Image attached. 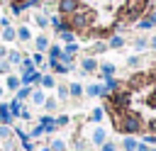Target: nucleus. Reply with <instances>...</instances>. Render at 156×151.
<instances>
[{
	"label": "nucleus",
	"mask_w": 156,
	"mask_h": 151,
	"mask_svg": "<svg viewBox=\"0 0 156 151\" xmlns=\"http://www.w3.org/2000/svg\"><path fill=\"white\" fill-rule=\"evenodd\" d=\"M112 117H115V129H119L122 134H136V132H141V129H144L141 117H139L136 112L124 110V112H115Z\"/></svg>",
	"instance_id": "1"
},
{
	"label": "nucleus",
	"mask_w": 156,
	"mask_h": 151,
	"mask_svg": "<svg viewBox=\"0 0 156 151\" xmlns=\"http://www.w3.org/2000/svg\"><path fill=\"white\" fill-rule=\"evenodd\" d=\"M95 12L88 7H78L71 17H68V29L71 32H88V27H93Z\"/></svg>",
	"instance_id": "2"
},
{
	"label": "nucleus",
	"mask_w": 156,
	"mask_h": 151,
	"mask_svg": "<svg viewBox=\"0 0 156 151\" xmlns=\"http://www.w3.org/2000/svg\"><path fill=\"white\" fill-rule=\"evenodd\" d=\"M146 5H149V0H129V2L119 10V19H124V22L136 19V17L146 10Z\"/></svg>",
	"instance_id": "3"
},
{
	"label": "nucleus",
	"mask_w": 156,
	"mask_h": 151,
	"mask_svg": "<svg viewBox=\"0 0 156 151\" xmlns=\"http://www.w3.org/2000/svg\"><path fill=\"white\" fill-rule=\"evenodd\" d=\"M78 7H80V0H58V15L63 17H71Z\"/></svg>",
	"instance_id": "4"
},
{
	"label": "nucleus",
	"mask_w": 156,
	"mask_h": 151,
	"mask_svg": "<svg viewBox=\"0 0 156 151\" xmlns=\"http://www.w3.org/2000/svg\"><path fill=\"white\" fill-rule=\"evenodd\" d=\"M39 124H41V129H44V136H49V134H54V132H56V119H54L51 114L39 117Z\"/></svg>",
	"instance_id": "5"
},
{
	"label": "nucleus",
	"mask_w": 156,
	"mask_h": 151,
	"mask_svg": "<svg viewBox=\"0 0 156 151\" xmlns=\"http://www.w3.org/2000/svg\"><path fill=\"white\" fill-rule=\"evenodd\" d=\"M90 141H93L95 146H102V144L107 141V132H105L102 127H95V129L90 132Z\"/></svg>",
	"instance_id": "6"
},
{
	"label": "nucleus",
	"mask_w": 156,
	"mask_h": 151,
	"mask_svg": "<svg viewBox=\"0 0 156 151\" xmlns=\"http://www.w3.org/2000/svg\"><path fill=\"white\" fill-rule=\"evenodd\" d=\"M2 88H5V90H10V93H17V90L22 88V83H20V76H12V73H10V76L5 78V85H2Z\"/></svg>",
	"instance_id": "7"
},
{
	"label": "nucleus",
	"mask_w": 156,
	"mask_h": 151,
	"mask_svg": "<svg viewBox=\"0 0 156 151\" xmlns=\"http://www.w3.org/2000/svg\"><path fill=\"white\" fill-rule=\"evenodd\" d=\"M12 122H15V117L10 114V107H7V102H0V124H7V127H12Z\"/></svg>",
	"instance_id": "8"
},
{
	"label": "nucleus",
	"mask_w": 156,
	"mask_h": 151,
	"mask_svg": "<svg viewBox=\"0 0 156 151\" xmlns=\"http://www.w3.org/2000/svg\"><path fill=\"white\" fill-rule=\"evenodd\" d=\"M83 93H88V97H107V93H105V88L102 85H98V83H93V85H88Z\"/></svg>",
	"instance_id": "9"
},
{
	"label": "nucleus",
	"mask_w": 156,
	"mask_h": 151,
	"mask_svg": "<svg viewBox=\"0 0 156 151\" xmlns=\"http://www.w3.org/2000/svg\"><path fill=\"white\" fill-rule=\"evenodd\" d=\"M0 39H2L5 44L15 41V39H17V32H15V27H12V24H10V27H2V32H0Z\"/></svg>",
	"instance_id": "10"
},
{
	"label": "nucleus",
	"mask_w": 156,
	"mask_h": 151,
	"mask_svg": "<svg viewBox=\"0 0 156 151\" xmlns=\"http://www.w3.org/2000/svg\"><path fill=\"white\" fill-rule=\"evenodd\" d=\"M29 100H32V105L41 107V105H44V100H46V95H44V90H41V88H34V90H32V95H29Z\"/></svg>",
	"instance_id": "11"
},
{
	"label": "nucleus",
	"mask_w": 156,
	"mask_h": 151,
	"mask_svg": "<svg viewBox=\"0 0 156 151\" xmlns=\"http://www.w3.org/2000/svg\"><path fill=\"white\" fill-rule=\"evenodd\" d=\"M34 49H37L39 54H44V51L49 49V37H46V34H39V37L34 39Z\"/></svg>",
	"instance_id": "12"
},
{
	"label": "nucleus",
	"mask_w": 156,
	"mask_h": 151,
	"mask_svg": "<svg viewBox=\"0 0 156 151\" xmlns=\"http://www.w3.org/2000/svg\"><path fill=\"white\" fill-rule=\"evenodd\" d=\"M5 58H7V63H10V66H20V63H22V58H24V56H22V54H20V51H17V49H10V51H7V56H5Z\"/></svg>",
	"instance_id": "13"
},
{
	"label": "nucleus",
	"mask_w": 156,
	"mask_h": 151,
	"mask_svg": "<svg viewBox=\"0 0 156 151\" xmlns=\"http://www.w3.org/2000/svg\"><path fill=\"white\" fill-rule=\"evenodd\" d=\"M80 66H83V71H85V73H93V71H98V61H95L93 56H85V58L80 61Z\"/></svg>",
	"instance_id": "14"
},
{
	"label": "nucleus",
	"mask_w": 156,
	"mask_h": 151,
	"mask_svg": "<svg viewBox=\"0 0 156 151\" xmlns=\"http://www.w3.org/2000/svg\"><path fill=\"white\" fill-rule=\"evenodd\" d=\"M24 10H27L24 0H10V12H12V15H22Z\"/></svg>",
	"instance_id": "15"
},
{
	"label": "nucleus",
	"mask_w": 156,
	"mask_h": 151,
	"mask_svg": "<svg viewBox=\"0 0 156 151\" xmlns=\"http://www.w3.org/2000/svg\"><path fill=\"white\" fill-rule=\"evenodd\" d=\"M15 32H17V41H29V39H32V32H29V27H27V24L17 27Z\"/></svg>",
	"instance_id": "16"
},
{
	"label": "nucleus",
	"mask_w": 156,
	"mask_h": 151,
	"mask_svg": "<svg viewBox=\"0 0 156 151\" xmlns=\"http://www.w3.org/2000/svg\"><path fill=\"white\" fill-rule=\"evenodd\" d=\"M39 85H41V90H51V88H56V80H54V76H41Z\"/></svg>",
	"instance_id": "17"
},
{
	"label": "nucleus",
	"mask_w": 156,
	"mask_h": 151,
	"mask_svg": "<svg viewBox=\"0 0 156 151\" xmlns=\"http://www.w3.org/2000/svg\"><path fill=\"white\" fill-rule=\"evenodd\" d=\"M29 95H32V88H29V85H22V88H20V90L15 93V100H20V102H24V100H27Z\"/></svg>",
	"instance_id": "18"
},
{
	"label": "nucleus",
	"mask_w": 156,
	"mask_h": 151,
	"mask_svg": "<svg viewBox=\"0 0 156 151\" xmlns=\"http://www.w3.org/2000/svg\"><path fill=\"white\" fill-rule=\"evenodd\" d=\"M102 88H105V93L110 95V93H115V90H119V83H117L115 78H105V85H102Z\"/></svg>",
	"instance_id": "19"
},
{
	"label": "nucleus",
	"mask_w": 156,
	"mask_h": 151,
	"mask_svg": "<svg viewBox=\"0 0 156 151\" xmlns=\"http://www.w3.org/2000/svg\"><path fill=\"white\" fill-rule=\"evenodd\" d=\"M83 95V85L80 83H71L68 85V97H80Z\"/></svg>",
	"instance_id": "20"
},
{
	"label": "nucleus",
	"mask_w": 156,
	"mask_h": 151,
	"mask_svg": "<svg viewBox=\"0 0 156 151\" xmlns=\"http://www.w3.org/2000/svg\"><path fill=\"white\" fill-rule=\"evenodd\" d=\"M122 46H124V39H122L119 34H115V37L107 41V49H122Z\"/></svg>",
	"instance_id": "21"
},
{
	"label": "nucleus",
	"mask_w": 156,
	"mask_h": 151,
	"mask_svg": "<svg viewBox=\"0 0 156 151\" xmlns=\"http://www.w3.org/2000/svg\"><path fill=\"white\" fill-rule=\"evenodd\" d=\"M49 61H58L61 58V46H54V44H49Z\"/></svg>",
	"instance_id": "22"
},
{
	"label": "nucleus",
	"mask_w": 156,
	"mask_h": 151,
	"mask_svg": "<svg viewBox=\"0 0 156 151\" xmlns=\"http://www.w3.org/2000/svg\"><path fill=\"white\" fill-rule=\"evenodd\" d=\"M49 68H51L54 73H68V71H71L68 66H63V63H58V61H49Z\"/></svg>",
	"instance_id": "23"
},
{
	"label": "nucleus",
	"mask_w": 156,
	"mask_h": 151,
	"mask_svg": "<svg viewBox=\"0 0 156 151\" xmlns=\"http://www.w3.org/2000/svg\"><path fill=\"white\" fill-rule=\"evenodd\" d=\"M100 73H102V78H112L115 76V63H102L100 66Z\"/></svg>",
	"instance_id": "24"
},
{
	"label": "nucleus",
	"mask_w": 156,
	"mask_h": 151,
	"mask_svg": "<svg viewBox=\"0 0 156 151\" xmlns=\"http://www.w3.org/2000/svg\"><path fill=\"white\" fill-rule=\"evenodd\" d=\"M7 107H10V114L17 119V117H20V110H22V102H20V100H12V102H7Z\"/></svg>",
	"instance_id": "25"
},
{
	"label": "nucleus",
	"mask_w": 156,
	"mask_h": 151,
	"mask_svg": "<svg viewBox=\"0 0 156 151\" xmlns=\"http://www.w3.org/2000/svg\"><path fill=\"white\" fill-rule=\"evenodd\" d=\"M49 146H51V151H68V149H66V141H63V139H58V136H56V139H51V144H49Z\"/></svg>",
	"instance_id": "26"
},
{
	"label": "nucleus",
	"mask_w": 156,
	"mask_h": 151,
	"mask_svg": "<svg viewBox=\"0 0 156 151\" xmlns=\"http://www.w3.org/2000/svg\"><path fill=\"white\" fill-rule=\"evenodd\" d=\"M58 37L66 41V44H71V41H76V32H71V29H63V32H58Z\"/></svg>",
	"instance_id": "27"
},
{
	"label": "nucleus",
	"mask_w": 156,
	"mask_h": 151,
	"mask_svg": "<svg viewBox=\"0 0 156 151\" xmlns=\"http://www.w3.org/2000/svg\"><path fill=\"white\" fill-rule=\"evenodd\" d=\"M102 117H105V110L102 107H95L90 112V122H102Z\"/></svg>",
	"instance_id": "28"
},
{
	"label": "nucleus",
	"mask_w": 156,
	"mask_h": 151,
	"mask_svg": "<svg viewBox=\"0 0 156 151\" xmlns=\"http://www.w3.org/2000/svg\"><path fill=\"white\" fill-rule=\"evenodd\" d=\"M122 149H124V151H136V141H134L132 136H124V141H122Z\"/></svg>",
	"instance_id": "29"
},
{
	"label": "nucleus",
	"mask_w": 156,
	"mask_h": 151,
	"mask_svg": "<svg viewBox=\"0 0 156 151\" xmlns=\"http://www.w3.org/2000/svg\"><path fill=\"white\" fill-rule=\"evenodd\" d=\"M56 97L58 100H68V85H56Z\"/></svg>",
	"instance_id": "30"
},
{
	"label": "nucleus",
	"mask_w": 156,
	"mask_h": 151,
	"mask_svg": "<svg viewBox=\"0 0 156 151\" xmlns=\"http://www.w3.org/2000/svg\"><path fill=\"white\" fill-rule=\"evenodd\" d=\"M41 107H44V110H46V112H54V110H56V107H58V102H56V100H54V97H46V100H44V105H41Z\"/></svg>",
	"instance_id": "31"
},
{
	"label": "nucleus",
	"mask_w": 156,
	"mask_h": 151,
	"mask_svg": "<svg viewBox=\"0 0 156 151\" xmlns=\"http://www.w3.org/2000/svg\"><path fill=\"white\" fill-rule=\"evenodd\" d=\"M27 136H29V139H39V136H44V129H41V124H37V127H32Z\"/></svg>",
	"instance_id": "32"
},
{
	"label": "nucleus",
	"mask_w": 156,
	"mask_h": 151,
	"mask_svg": "<svg viewBox=\"0 0 156 151\" xmlns=\"http://www.w3.org/2000/svg\"><path fill=\"white\" fill-rule=\"evenodd\" d=\"M34 22H37V27H41V29H46V27H49V17H46V15H37V17H34Z\"/></svg>",
	"instance_id": "33"
},
{
	"label": "nucleus",
	"mask_w": 156,
	"mask_h": 151,
	"mask_svg": "<svg viewBox=\"0 0 156 151\" xmlns=\"http://www.w3.org/2000/svg\"><path fill=\"white\" fill-rule=\"evenodd\" d=\"M63 54H68V56H76V54H78V44H76V41L66 44V46H63Z\"/></svg>",
	"instance_id": "34"
},
{
	"label": "nucleus",
	"mask_w": 156,
	"mask_h": 151,
	"mask_svg": "<svg viewBox=\"0 0 156 151\" xmlns=\"http://www.w3.org/2000/svg\"><path fill=\"white\" fill-rule=\"evenodd\" d=\"M17 119H22V122H29V119H32V110L22 105V110H20V117H17Z\"/></svg>",
	"instance_id": "35"
},
{
	"label": "nucleus",
	"mask_w": 156,
	"mask_h": 151,
	"mask_svg": "<svg viewBox=\"0 0 156 151\" xmlns=\"http://www.w3.org/2000/svg\"><path fill=\"white\" fill-rule=\"evenodd\" d=\"M54 119H56V129H58V127H68V122H71L68 114H58V117H54Z\"/></svg>",
	"instance_id": "36"
},
{
	"label": "nucleus",
	"mask_w": 156,
	"mask_h": 151,
	"mask_svg": "<svg viewBox=\"0 0 156 151\" xmlns=\"http://www.w3.org/2000/svg\"><path fill=\"white\" fill-rule=\"evenodd\" d=\"M29 58H32V63H34V68H39V66L44 63V54H39V51H37V54H32Z\"/></svg>",
	"instance_id": "37"
},
{
	"label": "nucleus",
	"mask_w": 156,
	"mask_h": 151,
	"mask_svg": "<svg viewBox=\"0 0 156 151\" xmlns=\"http://www.w3.org/2000/svg\"><path fill=\"white\" fill-rule=\"evenodd\" d=\"M20 144H22V151H37V146H34L32 139H22Z\"/></svg>",
	"instance_id": "38"
},
{
	"label": "nucleus",
	"mask_w": 156,
	"mask_h": 151,
	"mask_svg": "<svg viewBox=\"0 0 156 151\" xmlns=\"http://www.w3.org/2000/svg\"><path fill=\"white\" fill-rule=\"evenodd\" d=\"M10 71H12V66L7 63V58H0V73L2 76H10Z\"/></svg>",
	"instance_id": "39"
},
{
	"label": "nucleus",
	"mask_w": 156,
	"mask_h": 151,
	"mask_svg": "<svg viewBox=\"0 0 156 151\" xmlns=\"http://www.w3.org/2000/svg\"><path fill=\"white\" fill-rule=\"evenodd\" d=\"M2 151H17L15 139H5V141H2Z\"/></svg>",
	"instance_id": "40"
},
{
	"label": "nucleus",
	"mask_w": 156,
	"mask_h": 151,
	"mask_svg": "<svg viewBox=\"0 0 156 151\" xmlns=\"http://www.w3.org/2000/svg\"><path fill=\"white\" fill-rule=\"evenodd\" d=\"M107 49V44H102V41H98V44H93V49H90V54H102Z\"/></svg>",
	"instance_id": "41"
},
{
	"label": "nucleus",
	"mask_w": 156,
	"mask_h": 151,
	"mask_svg": "<svg viewBox=\"0 0 156 151\" xmlns=\"http://www.w3.org/2000/svg\"><path fill=\"white\" fill-rule=\"evenodd\" d=\"M100 151H117V146H115L112 141H105V144L100 146Z\"/></svg>",
	"instance_id": "42"
},
{
	"label": "nucleus",
	"mask_w": 156,
	"mask_h": 151,
	"mask_svg": "<svg viewBox=\"0 0 156 151\" xmlns=\"http://www.w3.org/2000/svg\"><path fill=\"white\" fill-rule=\"evenodd\" d=\"M146 44H149L146 39H136V41H134V49H139V51H141V49H146Z\"/></svg>",
	"instance_id": "43"
},
{
	"label": "nucleus",
	"mask_w": 156,
	"mask_h": 151,
	"mask_svg": "<svg viewBox=\"0 0 156 151\" xmlns=\"http://www.w3.org/2000/svg\"><path fill=\"white\" fill-rule=\"evenodd\" d=\"M41 2H44V0H24L27 7H41Z\"/></svg>",
	"instance_id": "44"
},
{
	"label": "nucleus",
	"mask_w": 156,
	"mask_h": 151,
	"mask_svg": "<svg viewBox=\"0 0 156 151\" xmlns=\"http://www.w3.org/2000/svg\"><path fill=\"white\" fill-rule=\"evenodd\" d=\"M149 27H154V24H151V19H149V17H146V19H141V22H139V29H149Z\"/></svg>",
	"instance_id": "45"
},
{
	"label": "nucleus",
	"mask_w": 156,
	"mask_h": 151,
	"mask_svg": "<svg viewBox=\"0 0 156 151\" xmlns=\"http://www.w3.org/2000/svg\"><path fill=\"white\" fill-rule=\"evenodd\" d=\"M127 66L136 68V66H139V56H132V58H127Z\"/></svg>",
	"instance_id": "46"
},
{
	"label": "nucleus",
	"mask_w": 156,
	"mask_h": 151,
	"mask_svg": "<svg viewBox=\"0 0 156 151\" xmlns=\"http://www.w3.org/2000/svg\"><path fill=\"white\" fill-rule=\"evenodd\" d=\"M0 27H10V19L7 17H0Z\"/></svg>",
	"instance_id": "47"
},
{
	"label": "nucleus",
	"mask_w": 156,
	"mask_h": 151,
	"mask_svg": "<svg viewBox=\"0 0 156 151\" xmlns=\"http://www.w3.org/2000/svg\"><path fill=\"white\" fill-rule=\"evenodd\" d=\"M5 56H7V46H2V44H0V58H5Z\"/></svg>",
	"instance_id": "48"
},
{
	"label": "nucleus",
	"mask_w": 156,
	"mask_h": 151,
	"mask_svg": "<svg viewBox=\"0 0 156 151\" xmlns=\"http://www.w3.org/2000/svg\"><path fill=\"white\" fill-rule=\"evenodd\" d=\"M136 151H149V149H146L144 144H136Z\"/></svg>",
	"instance_id": "49"
},
{
	"label": "nucleus",
	"mask_w": 156,
	"mask_h": 151,
	"mask_svg": "<svg viewBox=\"0 0 156 151\" xmlns=\"http://www.w3.org/2000/svg\"><path fill=\"white\" fill-rule=\"evenodd\" d=\"M149 19H151V24H156V12H151V15H149Z\"/></svg>",
	"instance_id": "50"
},
{
	"label": "nucleus",
	"mask_w": 156,
	"mask_h": 151,
	"mask_svg": "<svg viewBox=\"0 0 156 151\" xmlns=\"http://www.w3.org/2000/svg\"><path fill=\"white\" fill-rule=\"evenodd\" d=\"M149 46H151V49H156V37H154V39L149 41Z\"/></svg>",
	"instance_id": "51"
},
{
	"label": "nucleus",
	"mask_w": 156,
	"mask_h": 151,
	"mask_svg": "<svg viewBox=\"0 0 156 151\" xmlns=\"http://www.w3.org/2000/svg\"><path fill=\"white\" fill-rule=\"evenodd\" d=\"M39 151H51V146H41V149H39Z\"/></svg>",
	"instance_id": "52"
},
{
	"label": "nucleus",
	"mask_w": 156,
	"mask_h": 151,
	"mask_svg": "<svg viewBox=\"0 0 156 151\" xmlns=\"http://www.w3.org/2000/svg\"><path fill=\"white\" fill-rule=\"evenodd\" d=\"M2 93H5V88H2V85H0V97H2Z\"/></svg>",
	"instance_id": "53"
},
{
	"label": "nucleus",
	"mask_w": 156,
	"mask_h": 151,
	"mask_svg": "<svg viewBox=\"0 0 156 151\" xmlns=\"http://www.w3.org/2000/svg\"><path fill=\"white\" fill-rule=\"evenodd\" d=\"M83 151H95V149H83Z\"/></svg>",
	"instance_id": "54"
},
{
	"label": "nucleus",
	"mask_w": 156,
	"mask_h": 151,
	"mask_svg": "<svg viewBox=\"0 0 156 151\" xmlns=\"http://www.w3.org/2000/svg\"><path fill=\"white\" fill-rule=\"evenodd\" d=\"M151 151H156V149H151Z\"/></svg>",
	"instance_id": "55"
}]
</instances>
